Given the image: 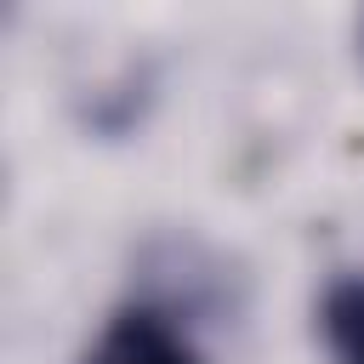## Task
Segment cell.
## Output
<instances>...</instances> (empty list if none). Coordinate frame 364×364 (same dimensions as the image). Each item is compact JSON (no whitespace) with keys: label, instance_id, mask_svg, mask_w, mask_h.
<instances>
[{"label":"cell","instance_id":"1","mask_svg":"<svg viewBox=\"0 0 364 364\" xmlns=\"http://www.w3.org/2000/svg\"><path fill=\"white\" fill-rule=\"evenodd\" d=\"M85 364H199V353L182 341V330L154 307H119L102 336L91 341Z\"/></svg>","mask_w":364,"mask_h":364},{"label":"cell","instance_id":"2","mask_svg":"<svg viewBox=\"0 0 364 364\" xmlns=\"http://www.w3.org/2000/svg\"><path fill=\"white\" fill-rule=\"evenodd\" d=\"M318 336L330 364H364V273H347L318 296Z\"/></svg>","mask_w":364,"mask_h":364}]
</instances>
